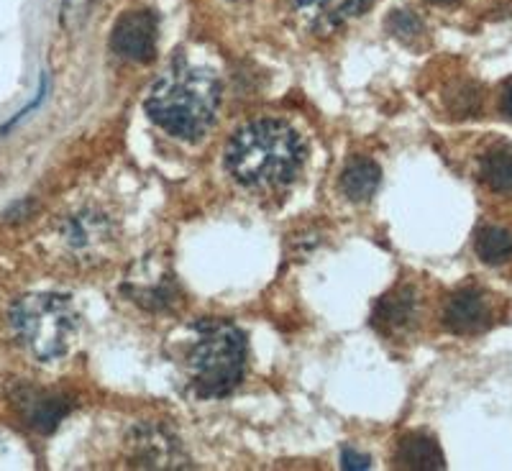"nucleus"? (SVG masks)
<instances>
[{
	"instance_id": "f257e3e1",
	"label": "nucleus",
	"mask_w": 512,
	"mask_h": 471,
	"mask_svg": "<svg viewBox=\"0 0 512 471\" xmlns=\"http://www.w3.org/2000/svg\"><path fill=\"white\" fill-rule=\"evenodd\" d=\"M305 162V144L285 121L259 118L241 126L226 149V167L239 185L280 190L292 185Z\"/></svg>"
},
{
	"instance_id": "f03ea898",
	"label": "nucleus",
	"mask_w": 512,
	"mask_h": 471,
	"mask_svg": "<svg viewBox=\"0 0 512 471\" xmlns=\"http://www.w3.org/2000/svg\"><path fill=\"white\" fill-rule=\"evenodd\" d=\"M221 105V82L210 70L175 62L146 95V116L167 134L198 141L213 126Z\"/></svg>"
},
{
	"instance_id": "7ed1b4c3",
	"label": "nucleus",
	"mask_w": 512,
	"mask_h": 471,
	"mask_svg": "<svg viewBox=\"0 0 512 471\" xmlns=\"http://www.w3.org/2000/svg\"><path fill=\"white\" fill-rule=\"evenodd\" d=\"M195 331H198V341L187 354L192 392L205 400L231 395L244 377V333L223 320H205V323H198Z\"/></svg>"
},
{
	"instance_id": "20e7f679",
	"label": "nucleus",
	"mask_w": 512,
	"mask_h": 471,
	"mask_svg": "<svg viewBox=\"0 0 512 471\" xmlns=\"http://www.w3.org/2000/svg\"><path fill=\"white\" fill-rule=\"evenodd\" d=\"M11 328L18 344L34 359L54 361L70 351L77 336V313L70 297L41 292L21 297L11 310Z\"/></svg>"
},
{
	"instance_id": "39448f33",
	"label": "nucleus",
	"mask_w": 512,
	"mask_h": 471,
	"mask_svg": "<svg viewBox=\"0 0 512 471\" xmlns=\"http://www.w3.org/2000/svg\"><path fill=\"white\" fill-rule=\"evenodd\" d=\"M57 244L77 264L103 262L116 246V223L108 213L88 205L59 221Z\"/></svg>"
},
{
	"instance_id": "423d86ee",
	"label": "nucleus",
	"mask_w": 512,
	"mask_h": 471,
	"mask_svg": "<svg viewBox=\"0 0 512 471\" xmlns=\"http://www.w3.org/2000/svg\"><path fill=\"white\" fill-rule=\"evenodd\" d=\"M111 49L128 62H152L157 52V18L149 11L123 13L113 26Z\"/></svg>"
},
{
	"instance_id": "0eeeda50",
	"label": "nucleus",
	"mask_w": 512,
	"mask_h": 471,
	"mask_svg": "<svg viewBox=\"0 0 512 471\" xmlns=\"http://www.w3.org/2000/svg\"><path fill=\"white\" fill-rule=\"evenodd\" d=\"M495 310L489 297L477 287H464L448 297L446 308H443V326L456 336H474L492 326Z\"/></svg>"
},
{
	"instance_id": "6e6552de",
	"label": "nucleus",
	"mask_w": 512,
	"mask_h": 471,
	"mask_svg": "<svg viewBox=\"0 0 512 471\" xmlns=\"http://www.w3.org/2000/svg\"><path fill=\"white\" fill-rule=\"evenodd\" d=\"M418 315V295L410 287H397L390 295H384L377 303L372 323L382 333H400L413 326Z\"/></svg>"
},
{
	"instance_id": "1a4fd4ad",
	"label": "nucleus",
	"mask_w": 512,
	"mask_h": 471,
	"mask_svg": "<svg viewBox=\"0 0 512 471\" xmlns=\"http://www.w3.org/2000/svg\"><path fill=\"white\" fill-rule=\"evenodd\" d=\"M395 466L410 471H438L446 469V456L436 438L425 436V433H410L397 443Z\"/></svg>"
},
{
	"instance_id": "9d476101",
	"label": "nucleus",
	"mask_w": 512,
	"mask_h": 471,
	"mask_svg": "<svg viewBox=\"0 0 512 471\" xmlns=\"http://www.w3.org/2000/svg\"><path fill=\"white\" fill-rule=\"evenodd\" d=\"M21 410H24L26 423L31 428H36L41 433H49L62 423L64 415L70 413V405H67V400H62L57 395H49V392L29 390L24 400H21Z\"/></svg>"
},
{
	"instance_id": "9b49d317",
	"label": "nucleus",
	"mask_w": 512,
	"mask_h": 471,
	"mask_svg": "<svg viewBox=\"0 0 512 471\" xmlns=\"http://www.w3.org/2000/svg\"><path fill=\"white\" fill-rule=\"evenodd\" d=\"M297 11L308 18L310 24L323 29V26L344 24L346 18L356 16L372 3V0H295Z\"/></svg>"
},
{
	"instance_id": "f8f14e48",
	"label": "nucleus",
	"mask_w": 512,
	"mask_h": 471,
	"mask_svg": "<svg viewBox=\"0 0 512 471\" xmlns=\"http://www.w3.org/2000/svg\"><path fill=\"white\" fill-rule=\"evenodd\" d=\"M379 182H382V169L372 159H354L341 175V190L354 203H364L377 192Z\"/></svg>"
},
{
	"instance_id": "ddd939ff",
	"label": "nucleus",
	"mask_w": 512,
	"mask_h": 471,
	"mask_svg": "<svg viewBox=\"0 0 512 471\" xmlns=\"http://www.w3.org/2000/svg\"><path fill=\"white\" fill-rule=\"evenodd\" d=\"M474 249L484 264H505L512 259V231L500 226H484L477 231Z\"/></svg>"
},
{
	"instance_id": "4468645a",
	"label": "nucleus",
	"mask_w": 512,
	"mask_h": 471,
	"mask_svg": "<svg viewBox=\"0 0 512 471\" xmlns=\"http://www.w3.org/2000/svg\"><path fill=\"white\" fill-rule=\"evenodd\" d=\"M479 177L484 185L495 192H512V149L500 146L484 154Z\"/></svg>"
},
{
	"instance_id": "2eb2a0df",
	"label": "nucleus",
	"mask_w": 512,
	"mask_h": 471,
	"mask_svg": "<svg viewBox=\"0 0 512 471\" xmlns=\"http://www.w3.org/2000/svg\"><path fill=\"white\" fill-rule=\"evenodd\" d=\"M387 26H390V31L397 36V39H405V41L423 34L420 18L410 11H395L390 16V21H387Z\"/></svg>"
},
{
	"instance_id": "dca6fc26",
	"label": "nucleus",
	"mask_w": 512,
	"mask_h": 471,
	"mask_svg": "<svg viewBox=\"0 0 512 471\" xmlns=\"http://www.w3.org/2000/svg\"><path fill=\"white\" fill-rule=\"evenodd\" d=\"M341 466H344V469H369V466H372V459L359 454V451H354V448H344V454H341Z\"/></svg>"
},
{
	"instance_id": "f3484780",
	"label": "nucleus",
	"mask_w": 512,
	"mask_h": 471,
	"mask_svg": "<svg viewBox=\"0 0 512 471\" xmlns=\"http://www.w3.org/2000/svg\"><path fill=\"white\" fill-rule=\"evenodd\" d=\"M500 108L507 118H512V80L507 82L505 90H502V98H500Z\"/></svg>"
},
{
	"instance_id": "a211bd4d",
	"label": "nucleus",
	"mask_w": 512,
	"mask_h": 471,
	"mask_svg": "<svg viewBox=\"0 0 512 471\" xmlns=\"http://www.w3.org/2000/svg\"><path fill=\"white\" fill-rule=\"evenodd\" d=\"M431 3H436V6H454L459 0H431Z\"/></svg>"
}]
</instances>
